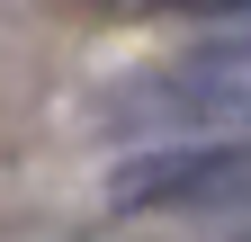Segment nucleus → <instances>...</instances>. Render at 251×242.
Wrapping results in <instances>:
<instances>
[{"label":"nucleus","mask_w":251,"mask_h":242,"mask_svg":"<svg viewBox=\"0 0 251 242\" xmlns=\"http://www.w3.org/2000/svg\"><path fill=\"white\" fill-rule=\"evenodd\" d=\"M242 242H251V233H242Z\"/></svg>","instance_id":"3"},{"label":"nucleus","mask_w":251,"mask_h":242,"mask_svg":"<svg viewBox=\"0 0 251 242\" xmlns=\"http://www.w3.org/2000/svg\"><path fill=\"white\" fill-rule=\"evenodd\" d=\"M126 117H152V126H251V36L198 45L162 81L126 90Z\"/></svg>","instance_id":"2"},{"label":"nucleus","mask_w":251,"mask_h":242,"mask_svg":"<svg viewBox=\"0 0 251 242\" xmlns=\"http://www.w3.org/2000/svg\"><path fill=\"white\" fill-rule=\"evenodd\" d=\"M108 206H126V216H162V206H188V216H251V135L162 144V153L117 162L108 170Z\"/></svg>","instance_id":"1"}]
</instances>
